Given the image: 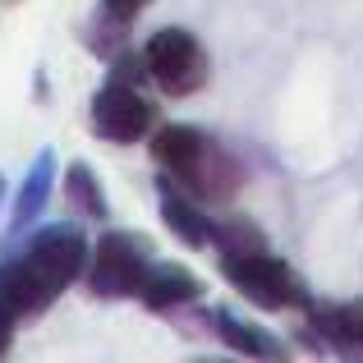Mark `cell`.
<instances>
[{
	"label": "cell",
	"instance_id": "1",
	"mask_svg": "<svg viewBox=\"0 0 363 363\" xmlns=\"http://www.w3.org/2000/svg\"><path fill=\"white\" fill-rule=\"evenodd\" d=\"M18 262H23L28 281H33L37 294H42V308H51V303L88 272L92 244L83 240V230L74 221H55V225H42V230L23 244Z\"/></svg>",
	"mask_w": 363,
	"mask_h": 363
},
{
	"label": "cell",
	"instance_id": "2",
	"mask_svg": "<svg viewBox=\"0 0 363 363\" xmlns=\"http://www.w3.org/2000/svg\"><path fill=\"white\" fill-rule=\"evenodd\" d=\"M152 248L143 235L133 230H106L92 244V262H88V290L97 299H138L143 276L152 267Z\"/></svg>",
	"mask_w": 363,
	"mask_h": 363
},
{
	"label": "cell",
	"instance_id": "3",
	"mask_svg": "<svg viewBox=\"0 0 363 363\" xmlns=\"http://www.w3.org/2000/svg\"><path fill=\"white\" fill-rule=\"evenodd\" d=\"M143 65H147V79L157 83L166 97H194L207 83V51L189 28H157V33L143 42Z\"/></svg>",
	"mask_w": 363,
	"mask_h": 363
},
{
	"label": "cell",
	"instance_id": "4",
	"mask_svg": "<svg viewBox=\"0 0 363 363\" xmlns=\"http://www.w3.org/2000/svg\"><path fill=\"white\" fill-rule=\"evenodd\" d=\"M221 272H225V281L262 313H285V308H303V303H308L299 276H294L272 248L244 253V257H221Z\"/></svg>",
	"mask_w": 363,
	"mask_h": 363
},
{
	"label": "cell",
	"instance_id": "5",
	"mask_svg": "<svg viewBox=\"0 0 363 363\" xmlns=\"http://www.w3.org/2000/svg\"><path fill=\"white\" fill-rule=\"evenodd\" d=\"M88 120H92V133H97V138L116 143V147H129V143H143L152 133V124H157V106H152L133 83L106 79L101 92L92 97V116Z\"/></svg>",
	"mask_w": 363,
	"mask_h": 363
},
{
	"label": "cell",
	"instance_id": "6",
	"mask_svg": "<svg viewBox=\"0 0 363 363\" xmlns=\"http://www.w3.org/2000/svg\"><path fill=\"white\" fill-rule=\"evenodd\" d=\"M203 276H194L189 267L179 262H157L152 257L147 276H143V290H138V303L152 313H170V308H194L203 299Z\"/></svg>",
	"mask_w": 363,
	"mask_h": 363
},
{
	"label": "cell",
	"instance_id": "7",
	"mask_svg": "<svg viewBox=\"0 0 363 363\" xmlns=\"http://www.w3.org/2000/svg\"><path fill=\"white\" fill-rule=\"evenodd\" d=\"M157 194H161V221L175 235L184 248H203L212 244V216H203V203H198L189 189H179L175 179L161 170L157 175Z\"/></svg>",
	"mask_w": 363,
	"mask_h": 363
},
{
	"label": "cell",
	"instance_id": "8",
	"mask_svg": "<svg viewBox=\"0 0 363 363\" xmlns=\"http://www.w3.org/2000/svg\"><path fill=\"white\" fill-rule=\"evenodd\" d=\"M175 184L189 189L198 203H230V198L240 194V184H244V170L221 143H212V147L203 152V161H198L184 179H175Z\"/></svg>",
	"mask_w": 363,
	"mask_h": 363
},
{
	"label": "cell",
	"instance_id": "9",
	"mask_svg": "<svg viewBox=\"0 0 363 363\" xmlns=\"http://www.w3.org/2000/svg\"><path fill=\"white\" fill-rule=\"evenodd\" d=\"M147 147H152V161H157L170 179H184L189 170L203 161V152L212 147V138H207L203 129H194V124H161Z\"/></svg>",
	"mask_w": 363,
	"mask_h": 363
},
{
	"label": "cell",
	"instance_id": "10",
	"mask_svg": "<svg viewBox=\"0 0 363 363\" xmlns=\"http://www.w3.org/2000/svg\"><path fill=\"white\" fill-rule=\"evenodd\" d=\"M55 170H60V161H55V152H51V147H46L42 157L28 166L23 189H18L14 212H9V225H5L9 235H23L28 225H37V221L46 216V203H51V194H55Z\"/></svg>",
	"mask_w": 363,
	"mask_h": 363
},
{
	"label": "cell",
	"instance_id": "11",
	"mask_svg": "<svg viewBox=\"0 0 363 363\" xmlns=\"http://www.w3.org/2000/svg\"><path fill=\"white\" fill-rule=\"evenodd\" d=\"M212 336L221 340L225 350H235V354H248V359H285V354H290L281 340H272L262 327L244 322L240 313H230V308H212Z\"/></svg>",
	"mask_w": 363,
	"mask_h": 363
},
{
	"label": "cell",
	"instance_id": "12",
	"mask_svg": "<svg viewBox=\"0 0 363 363\" xmlns=\"http://www.w3.org/2000/svg\"><path fill=\"white\" fill-rule=\"evenodd\" d=\"M65 198H69V207L79 216H88V221H106V216H111L106 189H101L97 170H92L88 161H74V166L65 170Z\"/></svg>",
	"mask_w": 363,
	"mask_h": 363
},
{
	"label": "cell",
	"instance_id": "13",
	"mask_svg": "<svg viewBox=\"0 0 363 363\" xmlns=\"http://www.w3.org/2000/svg\"><path fill=\"white\" fill-rule=\"evenodd\" d=\"M83 46H88L92 55H101V60H111V55H120L124 46H129V18H120V14H111L106 5L97 9V14L83 23Z\"/></svg>",
	"mask_w": 363,
	"mask_h": 363
},
{
	"label": "cell",
	"instance_id": "14",
	"mask_svg": "<svg viewBox=\"0 0 363 363\" xmlns=\"http://www.w3.org/2000/svg\"><path fill=\"white\" fill-rule=\"evenodd\" d=\"M212 244L221 257H244V253H262L267 248V235L257 230L248 216H221V221H212Z\"/></svg>",
	"mask_w": 363,
	"mask_h": 363
},
{
	"label": "cell",
	"instance_id": "15",
	"mask_svg": "<svg viewBox=\"0 0 363 363\" xmlns=\"http://www.w3.org/2000/svg\"><path fill=\"white\" fill-rule=\"evenodd\" d=\"M345 313V336H350V354H363V299L340 303Z\"/></svg>",
	"mask_w": 363,
	"mask_h": 363
},
{
	"label": "cell",
	"instance_id": "16",
	"mask_svg": "<svg viewBox=\"0 0 363 363\" xmlns=\"http://www.w3.org/2000/svg\"><path fill=\"white\" fill-rule=\"evenodd\" d=\"M101 5H106L111 14H120V18H129V23H133V18H138L143 9L152 5V0H101Z\"/></svg>",
	"mask_w": 363,
	"mask_h": 363
},
{
	"label": "cell",
	"instance_id": "17",
	"mask_svg": "<svg viewBox=\"0 0 363 363\" xmlns=\"http://www.w3.org/2000/svg\"><path fill=\"white\" fill-rule=\"evenodd\" d=\"M14 327H18V318L5 308V303H0V354H5V350L14 345Z\"/></svg>",
	"mask_w": 363,
	"mask_h": 363
},
{
	"label": "cell",
	"instance_id": "18",
	"mask_svg": "<svg viewBox=\"0 0 363 363\" xmlns=\"http://www.w3.org/2000/svg\"><path fill=\"white\" fill-rule=\"evenodd\" d=\"M0 198H5V175H0Z\"/></svg>",
	"mask_w": 363,
	"mask_h": 363
}]
</instances>
